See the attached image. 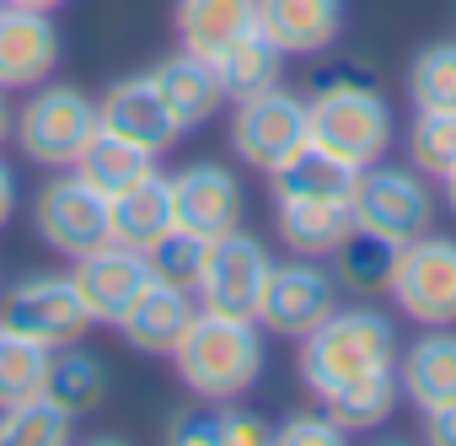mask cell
Listing matches in <instances>:
<instances>
[{"label":"cell","mask_w":456,"mask_h":446,"mask_svg":"<svg viewBox=\"0 0 456 446\" xmlns=\"http://www.w3.org/2000/svg\"><path fill=\"white\" fill-rule=\"evenodd\" d=\"M258 318H232V312H193L183 339L172 344V366L183 387L204 403H232L264 376V339Z\"/></svg>","instance_id":"obj_1"},{"label":"cell","mask_w":456,"mask_h":446,"mask_svg":"<svg viewBox=\"0 0 456 446\" xmlns=\"http://www.w3.org/2000/svg\"><path fill=\"white\" fill-rule=\"evenodd\" d=\"M301 382L312 387V398H333L349 382H365L376 371L397 366V328L387 312L376 307H333L306 339H301Z\"/></svg>","instance_id":"obj_2"},{"label":"cell","mask_w":456,"mask_h":446,"mask_svg":"<svg viewBox=\"0 0 456 446\" xmlns=\"http://www.w3.org/2000/svg\"><path fill=\"white\" fill-rule=\"evenodd\" d=\"M306 119H312V145L338 156L344 167H370L392 151V108L381 92L370 87H349V81H333L322 92L306 97Z\"/></svg>","instance_id":"obj_3"},{"label":"cell","mask_w":456,"mask_h":446,"mask_svg":"<svg viewBox=\"0 0 456 446\" xmlns=\"http://www.w3.org/2000/svg\"><path fill=\"white\" fill-rule=\"evenodd\" d=\"M349 215L354 227L370 232V237H387L392 248L413 243L429 232L435 220V194L424 183V172L408 161V167H392L387 156L360 167L354 172V188H349Z\"/></svg>","instance_id":"obj_4"},{"label":"cell","mask_w":456,"mask_h":446,"mask_svg":"<svg viewBox=\"0 0 456 446\" xmlns=\"http://www.w3.org/2000/svg\"><path fill=\"white\" fill-rule=\"evenodd\" d=\"M102 129L97 119V103L76 87H33V97L17 108L12 119V135L22 145V156L33 167H49V172H65L76 167V156L86 151V140Z\"/></svg>","instance_id":"obj_5"},{"label":"cell","mask_w":456,"mask_h":446,"mask_svg":"<svg viewBox=\"0 0 456 446\" xmlns=\"http://www.w3.org/2000/svg\"><path fill=\"white\" fill-rule=\"evenodd\" d=\"M387 296L419 328H456V237H413L397 248Z\"/></svg>","instance_id":"obj_6"},{"label":"cell","mask_w":456,"mask_h":446,"mask_svg":"<svg viewBox=\"0 0 456 446\" xmlns=\"http://www.w3.org/2000/svg\"><path fill=\"white\" fill-rule=\"evenodd\" d=\"M312 145V119H306V97L285 92V87H269L258 97H242L237 113H232V151L258 167V172H274L285 167L296 151Z\"/></svg>","instance_id":"obj_7"},{"label":"cell","mask_w":456,"mask_h":446,"mask_svg":"<svg viewBox=\"0 0 456 446\" xmlns=\"http://www.w3.org/2000/svg\"><path fill=\"white\" fill-rule=\"evenodd\" d=\"M0 323L17 328V334L44 339L49 350L81 344L86 328H97L76 275H28V280H17L6 296H0Z\"/></svg>","instance_id":"obj_8"},{"label":"cell","mask_w":456,"mask_h":446,"mask_svg":"<svg viewBox=\"0 0 456 446\" xmlns=\"http://www.w3.org/2000/svg\"><path fill=\"white\" fill-rule=\"evenodd\" d=\"M33 227H38V237H44L60 259H81V253L113 243L108 199H102L86 178H76L70 167L38 188V199H33Z\"/></svg>","instance_id":"obj_9"},{"label":"cell","mask_w":456,"mask_h":446,"mask_svg":"<svg viewBox=\"0 0 456 446\" xmlns=\"http://www.w3.org/2000/svg\"><path fill=\"white\" fill-rule=\"evenodd\" d=\"M274 259L264 248V237L253 232H225L204 248V269H199V307L204 312H232V318H258V296H264V280H269Z\"/></svg>","instance_id":"obj_10"},{"label":"cell","mask_w":456,"mask_h":446,"mask_svg":"<svg viewBox=\"0 0 456 446\" xmlns=\"http://www.w3.org/2000/svg\"><path fill=\"white\" fill-rule=\"evenodd\" d=\"M338 307V275L322 269L317 259H290V264H274L269 280H264V296H258V328L274 334V339H306L328 312Z\"/></svg>","instance_id":"obj_11"},{"label":"cell","mask_w":456,"mask_h":446,"mask_svg":"<svg viewBox=\"0 0 456 446\" xmlns=\"http://www.w3.org/2000/svg\"><path fill=\"white\" fill-rule=\"evenodd\" d=\"M172 215H177V227H188L204 243L237 232L248 215L242 178L220 161H193V167L172 172Z\"/></svg>","instance_id":"obj_12"},{"label":"cell","mask_w":456,"mask_h":446,"mask_svg":"<svg viewBox=\"0 0 456 446\" xmlns=\"http://www.w3.org/2000/svg\"><path fill=\"white\" fill-rule=\"evenodd\" d=\"M60 65V28L49 12L0 0V92H33Z\"/></svg>","instance_id":"obj_13"},{"label":"cell","mask_w":456,"mask_h":446,"mask_svg":"<svg viewBox=\"0 0 456 446\" xmlns=\"http://www.w3.org/2000/svg\"><path fill=\"white\" fill-rule=\"evenodd\" d=\"M70 275H76V285L86 296L92 323H108V328H118L124 312L140 301V291L156 280L151 264H145V253L140 248H124V243H102V248L81 253Z\"/></svg>","instance_id":"obj_14"},{"label":"cell","mask_w":456,"mask_h":446,"mask_svg":"<svg viewBox=\"0 0 456 446\" xmlns=\"http://www.w3.org/2000/svg\"><path fill=\"white\" fill-rule=\"evenodd\" d=\"M97 119H102L108 135H118V140H129V145H145L151 156H161V151L183 135L177 119L167 113L161 92L151 87V76L113 81V87L102 92V103H97Z\"/></svg>","instance_id":"obj_15"},{"label":"cell","mask_w":456,"mask_h":446,"mask_svg":"<svg viewBox=\"0 0 456 446\" xmlns=\"http://www.w3.org/2000/svg\"><path fill=\"white\" fill-rule=\"evenodd\" d=\"M151 87L161 92V103H167V113L177 119V129L209 124V119L220 113V103H225V87H220V76H215V60H204V54H193V49L167 54V60L151 70Z\"/></svg>","instance_id":"obj_16"},{"label":"cell","mask_w":456,"mask_h":446,"mask_svg":"<svg viewBox=\"0 0 456 446\" xmlns=\"http://www.w3.org/2000/svg\"><path fill=\"white\" fill-rule=\"evenodd\" d=\"M193 312H199V296H193V291L167 285V280H151V285L140 291V301L124 312L118 334H124V344H134L140 355H172V344L183 339V328L193 323Z\"/></svg>","instance_id":"obj_17"},{"label":"cell","mask_w":456,"mask_h":446,"mask_svg":"<svg viewBox=\"0 0 456 446\" xmlns=\"http://www.w3.org/2000/svg\"><path fill=\"white\" fill-rule=\"evenodd\" d=\"M258 33L285 54H322L344 33V0H258Z\"/></svg>","instance_id":"obj_18"},{"label":"cell","mask_w":456,"mask_h":446,"mask_svg":"<svg viewBox=\"0 0 456 446\" xmlns=\"http://www.w3.org/2000/svg\"><path fill=\"white\" fill-rule=\"evenodd\" d=\"M172 28L183 49L220 60L242 33L258 28V0H172Z\"/></svg>","instance_id":"obj_19"},{"label":"cell","mask_w":456,"mask_h":446,"mask_svg":"<svg viewBox=\"0 0 456 446\" xmlns=\"http://www.w3.org/2000/svg\"><path fill=\"white\" fill-rule=\"evenodd\" d=\"M108 220H113V243L124 248H151L161 232L177 227V215H172V172H145L140 183H129L124 194L108 199Z\"/></svg>","instance_id":"obj_20"},{"label":"cell","mask_w":456,"mask_h":446,"mask_svg":"<svg viewBox=\"0 0 456 446\" xmlns=\"http://www.w3.org/2000/svg\"><path fill=\"white\" fill-rule=\"evenodd\" d=\"M397 382L419 414L451 403L456 398V328H424V339H413L408 355L397 360Z\"/></svg>","instance_id":"obj_21"},{"label":"cell","mask_w":456,"mask_h":446,"mask_svg":"<svg viewBox=\"0 0 456 446\" xmlns=\"http://www.w3.org/2000/svg\"><path fill=\"white\" fill-rule=\"evenodd\" d=\"M280 204V243L301 259H333V248L354 232L349 199H274Z\"/></svg>","instance_id":"obj_22"},{"label":"cell","mask_w":456,"mask_h":446,"mask_svg":"<svg viewBox=\"0 0 456 446\" xmlns=\"http://www.w3.org/2000/svg\"><path fill=\"white\" fill-rule=\"evenodd\" d=\"M285 60H290V54H285L274 38H264L258 28L242 33L232 49L215 60V76H220V87H225V103H242V97H258V92L280 87V81H285Z\"/></svg>","instance_id":"obj_23"},{"label":"cell","mask_w":456,"mask_h":446,"mask_svg":"<svg viewBox=\"0 0 456 446\" xmlns=\"http://www.w3.org/2000/svg\"><path fill=\"white\" fill-rule=\"evenodd\" d=\"M167 435L172 441H188V446H258V441H274V430L258 414L237 409V398L232 403H209L204 398V409L177 414Z\"/></svg>","instance_id":"obj_24"},{"label":"cell","mask_w":456,"mask_h":446,"mask_svg":"<svg viewBox=\"0 0 456 446\" xmlns=\"http://www.w3.org/2000/svg\"><path fill=\"white\" fill-rule=\"evenodd\" d=\"M76 178H86L102 199H113V194H124L129 183H140L145 172H156V156L145 151V145H129V140H118V135H108V129H97L92 140H86V151L76 156V167H70Z\"/></svg>","instance_id":"obj_25"},{"label":"cell","mask_w":456,"mask_h":446,"mask_svg":"<svg viewBox=\"0 0 456 446\" xmlns=\"http://www.w3.org/2000/svg\"><path fill=\"white\" fill-rule=\"evenodd\" d=\"M44 398H54L70 419H86L108 403V371L97 355L76 350V344H60L54 360H49V382H44Z\"/></svg>","instance_id":"obj_26"},{"label":"cell","mask_w":456,"mask_h":446,"mask_svg":"<svg viewBox=\"0 0 456 446\" xmlns=\"http://www.w3.org/2000/svg\"><path fill=\"white\" fill-rule=\"evenodd\" d=\"M269 183H274V199H349L354 167H344L338 156L306 145V151H296L285 167H274Z\"/></svg>","instance_id":"obj_27"},{"label":"cell","mask_w":456,"mask_h":446,"mask_svg":"<svg viewBox=\"0 0 456 446\" xmlns=\"http://www.w3.org/2000/svg\"><path fill=\"white\" fill-rule=\"evenodd\" d=\"M49 360H54V350L44 339L17 334V328L0 323V409L28 403V398H44Z\"/></svg>","instance_id":"obj_28"},{"label":"cell","mask_w":456,"mask_h":446,"mask_svg":"<svg viewBox=\"0 0 456 446\" xmlns=\"http://www.w3.org/2000/svg\"><path fill=\"white\" fill-rule=\"evenodd\" d=\"M397 398H403V382H397V366L392 371H376L365 382H349L344 392L322 398V409L333 414V425L349 435V430H376L397 414Z\"/></svg>","instance_id":"obj_29"},{"label":"cell","mask_w":456,"mask_h":446,"mask_svg":"<svg viewBox=\"0 0 456 446\" xmlns=\"http://www.w3.org/2000/svg\"><path fill=\"white\" fill-rule=\"evenodd\" d=\"M392 264H397V248H392L387 237L360 232V227H354V232L333 248V275H338V285H344V291H360V296L387 291Z\"/></svg>","instance_id":"obj_30"},{"label":"cell","mask_w":456,"mask_h":446,"mask_svg":"<svg viewBox=\"0 0 456 446\" xmlns=\"http://www.w3.org/2000/svg\"><path fill=\"white\" fill-rule=\"evenodd\" d=\"M70 414L54 398H28L0 409V446H65L70 441Z\"/></svg>","instance_id":"obj_31"},{"label":"cell","mask_w":456,"mask_h":446,"mask_svg":"<svg viewBox=\"0 0 456 446\" xmlns=\"http://www.w3.org/2000/svg\"><path fill=\"white\" fill-rule=\"evenodd\" d=\"M408 161L424 178H445L456 167V108H419L408 124Z\"/></svg>","instance_id":"obj_32"},{"label":"cell","mask_w":456,"mask_h":446,"mask_svg":"<svg viewBox=\"0 0 456 446\" xmlns=\"http://www.w3.org/2000/svg\"><path fill=\"white\" fill-rule=\"evenodd\" d=\"M408 97L413 108H456V38L424 44L408 60Z\"/></svg>","instance_id":"obj_33"},{"label":"cell","mask_w":456,"mask_h":446,"mask_svg":"<svg viewBox=\"0 0 456 446\" xmlns=\"http://www.w3.org/2000/svg\"><path fill=\"white\" fill-rule=\"evenodd\" d=\"M204 248H209L204 237H193L188 227H172V232H161V237L145 248V264H151L156 280L193 291V285H199V269H204Z\"/></svg>","instance_id":"obj_34"},{"label":"cell","mask_w":456,"mask_h":446,"mask_svg":"<svg viewBox=\"0 0 456 446\" xmlns=\"http://www.w3.org/2000/svg\"><path fill=\"white\" fill-rule=\"evenodd\" d=\"M280 446H344V430L333 425V414H290L280 430H274Z\"/></svg>","instance_id":"obj_35"},{"label":"cell","mask_w":456,"mask_h":446,"mask_svg":"<svg viewBox=\"0 0 456 446\" xmlns=\"http://www.w3.org/2000/svg\"><path fill=\"white\" fill-rule=\"evenodd\" d=\"M424 435H429L435 446H456V398L424 414Z\"/></svg>","instance_id":"obj_36"},{"label":"cell","mask_w":456,"mask_h":446,"mask_svg":"<svg viewBox=\"0 0 456 446\" xmlns=\"http://www.w3.org/2000/svg\"><path fill=\"white\" fill-rule=\"evenodd\" d=\"M12 210H17V178H12L6 161H0V227L12 220Z\"/></svg>","instance_id":"obj_37"},{"label":"cell","mask_w":456,"mask_h":446,"mask_svg":"<svg viewBox=\"0 0 456 446\" xmlns=\"http://www.w3.org/2000/svg\"><path fill=\"white\" fill-rule=\"evenodd\" d=\"M12 119H17V113L6 108V92H0V145H6V135H12Z\"/></svg>","instance_id":"obj_38"},{"label":"cell","mask_w":456,"mask_h":446,"mask_svg":"<svg viewBox=\"0 0 456 446\" xmlns=\"http://www.w3.org/2000/svg\"><path fill=\"white\" fill-rule=\"evenodd\" d=\"M440 183H445V204H451V215H456V167H451V172H445Z\"/></svg>","instance_id":"obj_39"},{"label":"cell","mask_w":456,"mask_h":446,"mask_svg":"<svg viewBox=\"0 0 456 446\" xmlns=\"http://www.w3.org/2000/svg\"><path fill=\"white\" fill-rule=\"evenodd\" d=\"M12 6H33V12H54V6H65V0H12Z\"/></svg>","instance_id":"obj_40"}]
</instances>
